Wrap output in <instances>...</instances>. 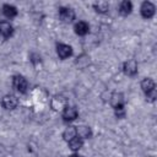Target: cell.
<instances>
[{"mask_svg": "<svg viewBox=\"0 0 157 157\" xmlns=\"http://www.w3.org/2000/svg\"><path fill=\"white\" fill-rule=\"evenodd\" d=\"M12 85H13V88H15L16 91H18L20 93H26V92H27L28 82H27V80H26L23 76H21V75L13 76Z\"/></svg>", "mask_w": 157, "mask_h": 157, "instance_id": "6da1fadb", "label": "cell"}, {"mask_svg": "<svg viewBox=\"0 0 157 157\" xmlns=\"http://www.w3.org/2000/svg\"><path fill=\"white\" fill-rule=\"evenodd\" d=\"M59 17L63 22H71L75 18V12L70 7H60L59 9Z\"/></svg>", "mask_w": 157, "mask_h": 157, "instance_id": "7a4b0ae2", "label": "cell"}, {"mask_svg": "<svg viewBox=\"0 0 157 157\" xmlns=\"http://www.w3.org/2000/svg\"><path fill=\"white\" fill-rule=\"evenodd\" d=\"M78 115V112L76 109V107H72V105H66L64 107V112H63V118L65 121H72L77 118Z\"/></svg>", "mask_w": 157, "mask_h": 157, "instance_id": "3957f363", "label": "cell"}, {"mask_svg": "<svg viewBox=\"0 0 157 157\" xmlns=\"http://www.w3.org/2000/svg\"><path fill=\"white\" fill-rule=\"evenodd\" d=\"M1 104H2V107L5 109H15L18 105V99L13 94H6L2 98Z\"/></svg>", "mask_w": 157, "mask_h": 157, "instance_id": "277c9868", "label": "cell"}, {"mask_svg": "<svg viewBox=\"0 0 157 157\" xmlns=\"http://www.w3.org/2000/svg\"><path fill=\"white\" fill-rule=\"evenodd\" d=\"M141 15L144 18H151L155 15V6L150 1H145L141 5Z\"/></svg>", "mask_w": 157, "mask_h": 157, "instance_id": "5b68a950", "label": "cell"}, {"mask_svg": "<svg viewBox=\"0 0 157 157\" xmlns=\"http://www.w3.org/2000/svg\"><path fill=\"white\" fill-rule=\"evenodd\" d=\"M123 70L128 76H135L137 74V64L135 60H128L124 63Z\"/></svg>", "mask_w": 157, "mask_h": 157, "instance_id": "8992f818", "label": "cell"}, {"mask_svg": "<svg viewBox=\"0 0 157 157\" xmlns=\"http://www.w3.org/2000/svg\"><path fill=\"white\" fill-rule=\"evenodd\" d=\"M56 53H58L60 59H66V58H69L72 54V49H71L70 45L60 43V44L56 45Z\"/></svg>", "mask_w": 157, "mask_h": 157, "instance_id": "52a82bcc", "label": "cell"}, {"mask_svg": "<svg viewBox=\"0 0 157 157\" xmlns=\"http://www.w3.org/2000/svg\"><path fill=\"white\" fill-rule=\"evenodd\" d=\"M13 33V27L6 22V21H1L0 22V34L4 37V38H10Z\"/></svg>", "mask_w": 157, "mask_h": 157, "instance_id": "ba28073f", "label": "cell"}, {"mask_svg": "<svg viewBox=\"0 0 157 157\" xmlns=\"http://www.w3.org/2000/svg\"><path fill=\"white\" fill-rule=\"evenodd\" d=\"M74 28H75V33L78 34V36H85V34H87L88 31H90V26H88V23L85 22V21L77 22Z\"/></svg>", "mask_w": 157, "mask_h": 157, "instance_id": "9c48e42d", "label": "cell"}, {"mask_svg": "<svg viewBox=\"0 0 157 157\" xmlns=\"http://www.w3.org/2000/svg\"><path fill=\"white\" fill-rule=\"evenodd\" d=\"M76 135L80 137V139H88L92 136V131L88 126H85V125H80L76 128Z\"/></svg>", "mask_w": 157, "mask_h": 157, "instance_id": "30bf717a", "label": "cell"}, {"mask_svg": "<svg viewBox=\"0 0 157 157\" xmlns=\"http://www.w3.org/2000/svg\"><path fill=\"white\" fill-rule=\"evenodd\" d=\"M131 10H132V4H131L130 1L125 0V1H121V2H120V5H119V12H120L123 16L129 15V13L131 12Z\"/></svg>", "mask_w": 157, "mask_h": 157, "instance_id": "8fae6325", "label": "cell"}, {"mask_svg": "<svg viewBox=\"0 0 157 157\" xmlns=\"http://www.w3.org/2000/svg\"><path fill=\"white\" fill-rule=\"evenodd\" d=\"M2 12H4V15L6 17L12 18V17H15L17 15V9L15 6H12V5H7L6 4V5L2 6Z\"/></svg>", "mask_w": 157, "mask_h": 157, "instance_id": "7c38bea8", "label": "cell"}, {"mask_svg": "<svg viewBox=\"0 0 157 157\" xmlns=\"http://www.w3.org/2000/svg\"><path fill=\"white\" fill-rule=\"evenodd\" d=\"M93 7L98 13H105L109 10V4L107 1H98L93 5Z\"/></svg>", "mask_w": 157, "mask_h": 157, "instance_id": "4fadbf2b", "label": "cell"}, {"mask_svg": "<svg viewBox=\"0 0 157 157\" xmlns=\"http://www.w3.org/2000/svg\"><path fill=\"white\" fill-rule=\"evenodd\" d=\"M141 88L144 90L145 93L152 91L155 88V81L152 78H144L142 82H141Z\"/></svg>", "mask_w": 157, "mask_h": 157, "instance_id": "5bb4252c", "label": "cell"}, {"mask_svg": "<svg viewBox=\"0 0 157 157\" xmlns=\"http://www.w3.org/2000/svg\"><path fill=\"white\" fill-rule=\"evenodd\" d=\"M82 145H83V141H82V139H80L78 136H76V137H74V139H71V140L69 141V147H70L72 151L80 150V148L82 147Z\"/></svg>", "mask_w": 157, "mask_h": 157, "instance_id": "9a60e30c", "label": "cell"}, {"mask_svg": "<svg viewBox=\"0 0 157 157\" xmlns=\"http://www.w3.org/2000/svg\"><path fill=\"white\" fill-rule=\"evenodd\" d=\"M63 137H64V140H66L67 142H69L71 139L76 137V128H75V126H69V128L64 131Z\"/></svg>", "mask_w": 157, "mask_h": 157, "instance_id": "2e32d148", "label": "cell"}, {"mask_svg": "<svg viewBox=\"0 0 157 157\" xmlns=\"http://www.w3.org/2000/svg\"><path fill=\"white\" fill-rule=\"evenodd\" d=\"M112 104L113 107H119V105H124V101H123V96L120 93H114L112 97Z\"/></svg>", "mask_w": 157, "mask_h": 157, "instance_id": "e0dca14e", "label": "cell"}, {"mask_svg": "<svg viewBox=\"0 0 157 157\" xmlns=\"http://www.w3.org/2000/svg\"><path fill=\"white\" fill-rule=\"evenodd\" d=\"M114 110H115V115H117L118 118H124V117H125V109H124V105L115 107Z\"/></svg>", "mask_w": 157, "mask_h": 157, "instance_id": "ac0fdd59", "label": "cell"}, {"mask_svg": "<svg viewBox=\"0 0 157 157\" xmlns=\"http://www.w3.org/2000/svg\"><path fill=\"white\" fill-rule=\"evenodd\" d=\"M146 97H147V99H148L150 102H153V101L156 99V97H157V93H156V88H153L152 91L147 92V93H146Z\"/></svg>", "mask_w": 157, "mask_h": 157, "instance_id": "d6986e66", "label": "cell"}, {"mask_svg": "<svg viewBox=\"0 0 157 157\" xmlns=\"http://www.w3.org/2000/svg\"><path fill=\"white\" fill-rule=\"evenodd\" d=\"M69 157H82V156H78V155H71V156H69Z\"/></svg>", "mask_w": 157, "mask_h": 157, "instance_id": "ffe728a7", "label": "cell"}]
</instances>
